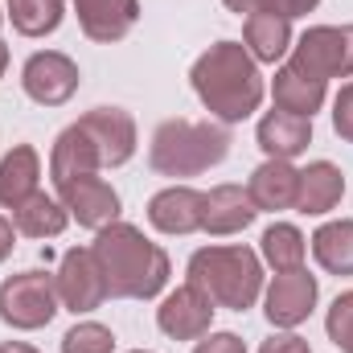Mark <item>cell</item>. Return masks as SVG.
<instances>
[{"mask_svg":"<svg viewBox=\"0 0 353 353\" xmlns=\"http://www.w3.org/2000/svg\"><path fill=\"white\" fill-rule=\"evenodd\" d=\"M296 189H300V169L292 161H263L247 181V193L259 214L296 210Z\"/></svg>","mask_w":353,"mask_h":353,"instance_id":"ac0fdd59","label":"cell"},{"mask_svg":"<svg viewBox=\"0 0 353 353\" xmlns=\"http://www.w3.org/2000/svg\"><path fill=\"white\" fill-rule=\"evenodd\" d=\"M8 218H12L17 234H25V239H58V234L70 226L66 205H62L58 197H50L46 189H37V193L25 197L17 210H8Z\"/></svg>","mask_w":353,"mask_h":353,"instance_id":"7402d4cb","label":"cell"},{"mask_svg":"<svg viewBox=\"0 0 353 353\" xmlns=\"http://www.w3.org/2000/svg\"><path fill=\"white\" fill-rule=\"evenodd\" d=\"M312 259L329 275H353V218H333L308 239Z\"/></svg>","mask_w":353,"mask_h":353,"instance_id":"cb8c5ba5","label":"cell"},{"mask_svg":"<svg viewBox=\"0 0 353 353\" xmlns=\"http://www.w3.org/2000/svg\"><path fill=\"white\" fill-rule=\"evenodd\" d=\"M288 62L321 83L353 79V25H308L292 41Z\"/></svg>","mask_w":353,"mask_h":353,"instance_id":"8992f818","label":"cell"},{"mask_svg":"<svg viewBox=\"0 0 353 353\" xmlns=\"http://www.w3.org/2000/svg\"><path fill=\"white\" fill-rule=\"evenodd\" d=\"M193 353H247V345H243L239 333H205L193 345Z\"/></svg>","mask_w":353,"mask_h":353,"instance_id":"4dcf8cb0","label":"cell"},{"mask_svg":"<svg viewBox=\"0 0 353 353\" xmlns=\"http://www.w3.org/2000/svg\"><path fill=\"white\" fill-rule=\"evenodd\" d=\"M271 99H275L279 111H292V115L312 119V115L325 107V99H329V83L308 79L304 70H296L292 62H283V66L275 70V79H271Z\"/></svg>","mask_w":353,"mask_h":353,"instance_id":"44dd1931","label":"cell"},{"mask_svg":"<svg viewBox=\"0 0 353 353\" xmlns=\"http://www.w3.org/2000/svg\"><path fill=\"white\" fill-rule=\"evenodd\" d=\"M259 259H263L275 275L279 271H300L304 259H308V239L300 226L292 222H271L259 239Z\"/></svg>","mask_w":353,"mask_h":353,"instance_id":"d4e9b609","label":"cell"},{"mask_svg":"<svg viewBox=\"0 0 353 353\" xmlns=\"http://www.w3.org/2000/svg\"><path fill=\"white\" fill-rule=\"evenodd\" d=\"M255 218H259V210H255L247 185H214L205 193V218H201L205 234H214V239L243 234Z\"/></svg>","mask_w":353,"mask_h":353,"instance_id":"9a60e30c","label":"cell"},{"mask_svg":"<svg viewBox=\"0 0 353 353\" xmlns=\"http://www.w3.org/2000/svg\"><path fill=\"white\" fill-rule=\"evenodd\" d=\"M79 83H83V70L62 50H37L21 66V90L37 107H62V103H70Z\"/></svg>","mask_w":353,"mask_h":353,"instance_id":"52a82bcc","label":"cell"},{"mask_svg":"<svg viewBox=\"0 0 353 353\" xmlns=\"http://www.w3.org/2000/svg\"><path fill=\"white\" fill-rule=\"evenodd\" d=\"M201 218H205V193L193 189V185H165L148 201V226L169 234V239L197 234Z\"/></svg>","mask_w":353,"mask_h":353,"instance_id":"4fadbf2b","label":"cell"},{"mask_svg":"<svg viewBox=\"0 0 353 353\" xmlns=\"http://www.w3.org/2000/svg\"><path fill=\"white\" fill-rule=\"evenodd\" d=\"M4 17L21 37H50L66 17V0H8Z\"/></svg>","mask_w":353,"mask_h":353,"instance_id":"484cf974","label":"cell"},{"mask_svg":"<svg viewBox=\"0 0 353 353\" xmlns=\"http://www.w3.org/2000/svg\"><path fill=\"white\" fill-rule=\"evenodd\" d=\"M230 12H239V17H251V12H275V17H288V21H296V17H308L321 0H222Z\"/></svg>","mask_w":353,"mask_h":353,"instance_id":"83f0119b","label":"cell"},{"mask_svg":"<svg viewBox=\"0 0 353 353\" xmlns=\"http://www.w3.org/2000/svg\"><path fill=\"white\" fill-rule=\"evenodd\" d=\"M333 132H337L345 144H353V79L337 90V99H333Z\"/></svg>","mask_w":353,"mask_h":353,"instance_id":"f546056e","label":"cell"},{"mask_svg":"<svg viewBox=\"0 0 353 353\" xmlns=\"http://www.w3.org/2000/svg\"><path fill=\"white\" fill-rule=\"evenodd\" d=\"M4 70H8V46H4V37H0V79H4Z\"/></svg>","mask_w":353,"mask_h":353,"instance_id":"e575fe53","label":"cell"},{"mask_svg":"<svg viewBox=\"0 0 353 353\" xmlns=\"http://www.w3.org/2000/svg\"><path fill=\"white\" fill-rule=\"evenodd\" d=\"M321 300V283L316 275H308V267L300 271H279L263 288V312L275 329H300Z\"/></svg>","mask_w":353,"mask_h":353,"instance_id":"9c48e42d","label":"cell"},{"mask_svg":"<svg viewBox=\"0 0 353 353\" xmlns=\"http://www.w3.org/2000/svg\"><path fill=\"white\" fill-rule=\"evenodd\" d=\"M259 353H312V345L300 337V333H292V329H279L275 337H267Z\"/></svg>","mask_w":353,"mask_h":353,"instance_id":"1f68e13d","label":"cell"},{"mask_svg":"<svg viewBox=\"0 0 353 353\" xmlns=\"http://www.w3.org/2000/svg\"><path fill=\"white\" fill-rule=\"evenodd\" d=\"M12 247H17V226H12V218L0 214V263L12 255Z\"/></svg>","mask_w":353,"mask_h":353,"instance_id":"d6a6232c","label":"cell"},{"mask_svg":"<svg viewBox=\"0 0 353 353\" xmlns=\"http://www.w3.org/2000/svg\"><path fill=\"white\" fill-rule=\"evenodd\" d=\"M70 4H74L83 33L99 46L123 41L140 21V0H70Z\"/></svg>","mask_w":353,"mask_h":353,"instance_id":"5bb4252c","label":"cell"},{"mask_svg":"<svg viewBox=\"0 0 353 353\" xmlns=\"http://www.w3.org/2000/svg\"><path fill=\"white\" fill-rule=\"evenodd\" d=\"M58 283L50 271H17L0 283V321L17 333H37L58 316Z\"/></svg>","mask_w":353,"mask_h":353,"instance_id":"5b68a950","label":"cell"},{"mask_svg":"<svg viewBox=\"0 0 353 353\" xmlns=\"http://www.w3.org/2000/svg\"><path fill=\"white\" fill-rule=\"evenodd\" d=\"M99 169H103V165H99V152H94L90 136L79 123H70V128L54 140V148H50V181L62 185V181H70V176L99 173Z\"/></svg>","mask_w":353,"mask_h":353,"instance_id":"603a6c76","label":"cell"},{"mask_svg":"<svg viewBox=\"0 0 353 353\" xmlns=\"http://www.w3.org/2000/svg\"><path fill=\"white\" fill-rule=\"evenodd\" d=\"M128 353H152V350H128Z\"/></svg>","mask_w":353,"mask_h":353,"instance_id":"d590c367","label":"cell"},{"mask_svg":"<svg viewBox=\"0 0 353 353\" xmlns=\"http://www.w3.org/2000/svg\"><path fill=\"white\" fill-rule=\"evenodd\" d=\"M54 283H58L62 308L74 312V316H90V312L103 308V300H107V279H103L99 259H94L90 247H70V251L58 259Z\"/></svg>","mask_w":353,"mask_h":353,"instance_id":"ba28073f","label":"cell"},{"mask_svg":"<svg viewBox=\"0 0 353 353\" xmlns=\"http://www.w3.org/2000/svg\"><path fill=\"white\" fill-rule=\"evenodd\" d=\"M292 21L275 12H251L243 17V46L259 66H275L292 54Z\"/></svg>","mask_w":353,"mask_h":353,"instance_id":"d6986e66","label":"cell"},{"mask_svg":"<svg viewBox=\"0 0 353 353\" xmlns=\"http://www.w3.org/2000/svg\"><path fill=\"white\" fill-rule=\"evenodd\" d=\"M226 157L230 132L218 119H165L148 144V165L161 176H197Z\"/></svg>","mask_w":353,"mask_h":353,"instance_id":"277c9868","label":"cell"},{"mask_svg":"<svg viewBox=\"0 0 353 353\" xmlns=\"http://www.w3.org/2000/svg\"><path fill=\"white\" fill-rule=\"evenodd\" d=\"M79 128L90 136L103 169H119V165H128L136 157L140 136H136V119L123 107H94L79 119Z\"/></svg>","mask_w":353,"mask_h":353,"instance_id":"7c38bea8","label":"cell"},{"mask_svg":"<svg viewBox=\"0 0 353 353\" xmlns=\"http://www.w3.org/2000/svg\"><path fill=\"white\" fill-rule=\"evenodd\" d=\"M58 189V201L66 205V214L79 222V226H87V230H103V226H111V222H119V193L111 189V181H103L99 173H83V176H70V181H62V185H54Z\"/></svg>","mask_w":353,"mask_h":353,"instance_id":"30bf717a","label":"cell"},{"mask_svg":"<svg viewBox=\"0 0 353 353\" xmlns=\"http://www.w3.org/2000/svg\"><path fill=\"white\" fill-rule=\"evenodd\" d=\"M325 333L341 353H353V292H341L325 316Z\"/></svg>","mask_w":353,"mask_h":353,"instance_id":"f1b7e54d","label":"cell"},{"mask_svg":"<svg viewBox=\"0 0 353 353\" xmlns=\"http://www.w3.org/2000/svg\"><path fill=\"white\" fill-rule=\"evenodd\" d=\"M185 279L193 288H201L214 308H230V312H247L263 300L267 275L259 251L243 247V243H218V247H201L189 255Z\"/></svg>","mask_w":353,"mask_h":353,"instance_id":"3957f363","label":"cell"},{"mask_svg":"<svg viewBox=\"0 0 353 353\" xmlns=\"http://www.w3.org/2000/svg\"><path fill=\"white\" fill-rule=\"evenodd\" d=\"M193 94L218 123H243L263 107V70L243 41H214L189 70Z\"/></svg>","mask_w":353,"mask_h":353,"instance_id":"6da1fadb","label":"cell"},{"mask_svg":"<svg viewBox=\"0 0 353 353\" xmlns=\"http://www.w3.org/2000/svg\"><path fill=\"white\" fill-rule=\"evenodd\" d=\"M41 189V157L33 144H12L0 161V210H17Z\"/></svg>","mask_w":353,"mask_h":353,"instance_id":"ffe728a7","label":"cell"},{"mask_svg":"<svg viewBox=\"0 0 353 353\" xmlns=\"http://www.w3.org/2000/svg\"><path fill=\"white\" fill-rule=\"evenodd\" d=\"M0 353H41V350H33L29 341H4V345H0Z\"/></svg>","mask_w":353,"mask_h":353,"instance_id":"836d02e7","label":"cell"},{"mask_svg":"<svg viewBox=\"0 0 353 353\" xmlns=\"http://www.w3.org/2000/svg\"><path fill=\"white\" fill-rule=\"evenodd\" d=\"M214 300L201 292V288H193L189 279L173 288L165 300H161V308H157V329L165 333V337H173V341H201L205 333H210V325H214Z\"/></svg>","mask_w":353,"mask_h":353,"instance_id":"8fae6325","label":"cell"},{"mask_svg":"<svg viewBox=\"0 0 353 353\" xmlns=\"http://www.w3.org/2000/svg\"><path fill=\"white\" fill-rule=\"evenodd\" d=\"M99 271L107 279V296L111 300H157L169 288V251L152 239H144L140 226L132 222H111L94 234L90 243Z\"/></svg>","mask_w":353,"mask_h":353,"instance_id":"7a4b0ae2","label":"cell"},{"mask_svg":"<svg viewBox=\"0 0 353 353\" xmlns=\"http://www.w3.org/2000/svg\"><path fill=\"white\" fill-rule=\"evenodd\" d=\"M62 353H115V333L99 321H79L74 329H66Z\"/></svg>","mask_w":353,"mask_h":353,"instance_id":"4316f807","label":"cell"},{"mask_svg":"<svg viewBox=\"0 0 353 353\" xmlns=\"http://www.w3.org/2000/svg\"><path fill=\"white\" fill-rule=\"evenodd\" d=\"M345 197V173L333 161H312L300 169V189H296V214L304 218H325L337 210Z\"/></svg>","mask_w":353,"mask_h":353,"instance_id":"e0dca14e","label":"cell"},{"mask_svg":"<svg viewBox=\"0 0 353 353\" xmlns=\"http://www.w3.org/2000/svg\"><path fill=\"white\" fill-rule=\"evenodd\" d=\"M0 21H4V12H0Z\"/></svg>","mask_w":353,"mask_h":353,"instance_id":"8d00e7d4","label":"cell"},{"mask_svg":"<svg viewBox=\"0 0 353 353\" xmlns=\"http://www.w3.org/2000/svg\"><path fill=\"white\" fill-rule=\"evenodd\" d=\"M255 140H259L267 161H296L312 144V119L271 107L263 119H259V128H255Z\"/></svg>","mask_w":353,"mask_h":353,"instance_id":"2e32d148","label":"cell"}]
</instances>
